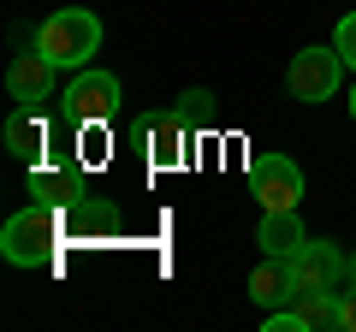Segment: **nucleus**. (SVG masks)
Here are the masks:
<instances>
[{
    "label": "nucleus",
    "instance_id": "f257e3e1",
    "mask_svg": "<svg viewBox=\"0 0 356 332\" xmlns=\"http://www.w3.org/2000/svg\"><path fill=\"white\" fill-rule=\"evenodd\" d=\"M60 238H65V208H48V202H30L24 214L6 219L0 231V256L13 267H48L60 256Z\"/></svg>",
    "mask_w": 356,
    "mask_h": 332
},
{
    "label": "nucleus",
    "instance_id": "f03ea898",
    "mask_svg": "<svg viewBox=\"0 0 356 332\" xmlns=\"http://www.w3.org/2000/svg\"><path fill=\"white\" fill-rule=\"evenodd\" d=\"M36 48L48 53L60 72H83L89 53L102 48V18L83 13V6H65V13H48L36 30Z\"/></svg>",
    "mask_w": 356,
    "mask_h": 332
},
{
    "label": "nucleus",
    "instance_id": "7ed1b4c3",
    "mask_svg": "<svg viewBox=\"0 0 356 332\" xmlns=\"http://www.w3.org/2000/svg\"><path fill=\"white\" fill-rule=\"evenodd\" d=\"M344 72H350V65L339 60V48H321V42H309V48H297L291 53V72H285V83H291V95L297 101H332V95H339V83H344Z\"/></svg>",
    "mask_w": 356,
    "mask_h": 332
},
{
    "label": "nucleus",
    "instance_id": "20e7f679",
    "mask_svg": "<svg viewBox=\"0 0 356 332\" xmlns=\"http://www.w3.org/2000/svg\"><path fill=\"white\" fill-rule=\"evenodd\" d=\"M119 119V77L113 72H77L65 83V125H113Z\"/></svg>",
    "mask_w": 356,
    "mask_h": 332
},
{
    "label": "nucleus",
    "instance_id": "39448f33",
    "mask_svg": "<svg viewBox=\"0 0 356 332\" xmlns=\"http://www.w3.org/2000/svg\"><path fill=\"white\" fill-rule=\"evenodd\" d=\"M125 142L131 149H143L149 154V166H178L184 160V142H191V125H184V119H178V107L172 113H149V119H131L125 125Z\"/></svg>",
    "mask_w": 356,
    "mask_h": 332
},
{
    "label": "nucleus",
    "instance_id": "423d86ee",
    "mask_svg": "<svg viewBox=\"0 0 356 332\" xmlns=\"http://www.w3.org/2000/svg\"><path fill=\"white\" fill-rule=\"evenodd\" d=\"M250 196L261 208H297L303 202V166L291 154H255L250 160Z\"/></svg>",
    "mask_w": 356,
    "mask_h": 332
},
{
    "label": "nucleus",
    "instance_id": "0eeeda50",
    "mask_svg": "<svg viewBox=\"0 0 356 332\" xmlns=\"http://www.w3.org/2000/svg\"><path fill=\"white\" fill-rule=\"evenodd\" d=\"M344 273H350V256H339V243H327V238H309L303 249L291 256L297 291H339Z\"/></svg>",
    "mask_w": 356,
    "mask_h": 332
},
{
    "label": "nucleus",
    "instance_id": "6e6552de",
    "mask_svg": "<svg viewBox=\"0 0 356 332\" xmlns=\"http://www.w3.org/2000/svg\"><path fill=\"white\" fill-rule=\"evenodd\" d=\"M54 72H60V65L48 60V53H18L13 65H6V90H13V101L18 107H42L54 95Z\"/></svg>",
    "mask_w": 356,
    "mask_h": 332
},
{
    "label": "nucleus",
    "instance_id": "1a4fd4ad",
    "mask_svg": "<svg viewBox=\"0 0 356 332\" xmlns=\"http://www.w3.org/2000/svg\"><path fill=\"white\" fill-rule=\"evenodd\" d=\"M6 149H13L24 166L48 160L54 131H48V119H42V107H13V119H6Z\"/></svg>",
    "mask_w": 356,
    "mask_h": 332
},
{
    "label": "nucleus",
    "instance_id": "9d476101",
    "mask_svg": "<svg viewBox=\"0 0 356 332\" xmlns=\"http://www.w3.org/2000/svg\"><path fill=\"white\" fill-rule=\"evenodd\" d=\"M255 243H261V256H280V261H291L297 249L309 243V231H303V219H297V208H261Z\"/></svg>",
    "mask_w": 356,
    "mask_h": 332
},
{
    "label": "nucleus",
    "instance_id": "9b49d317",
    "mask_svg": "<svg viewBox=\"0 0 356 332\" xmlns=\"http://www.w3.org/2000/svg\"><path fill=\"white\" fill-rule=\"evenodd\" d=\"M250 297H255L261 308H285V303H297L291 261H280V256H261V267L250 273Z\"/></svg>",
    "mask_w": 356,
    "mask_h": 332
},
{
    "label": "nucleus",
    "instance_id": "f8f14e48",
    "mask_svg": "<svg viewBox=\"0 0 356 332\" xmlns=\"http://www.w3.org/2000/svg\"><path fill=\"white\" fill-rule=\"evenodd\" d=\"M178 119L191 125V137H208V131H214V95L208 90H184L178 95Z\"/></svg>",
    "mask_w": 356,
    "mask_h": 332
},
{
    "label": "nucleus",
    "instance_id": "ddd939ff",
    "mask_svg": "<svg viewBox=\"0 0 356 332\" xmlns=\"http://www.w3.org/2000/svg\"><path fill=\"white\" fill-rule=\"evenodd\" d=\"M332 48H339V60L356 72V13H344V18H339V30H332Z\"/></svg>",
    "mask_w": 356,
    "mask_h": 332
},
{
    "label": "nucleus",
    "instance_id": "4468645a",
    "mask_svg": "<svg viewBox=\"0 0 356 332\" xmlns=\"http://www.w3.org/2000/svg\"><path fill=\"white\" fill-rule=\"evenodd\" d=\"M350 119H356V83H350Z\"/></svg>",
    "mask_w": 356,
    "mask_h": 332
},
{
    "label": "nucleus",
    "instance_id": "2eb2a0df",
    "mask_svg": "<svg viewBox=\"0 0 356 332\" xmlns=\"http://www.w3.org/2000/svg\"><path fill=\"white\" fill-rule=\"evenodd\" d=\"M350 279H356V256H350Z\"/></svg>",
    "mask_w": 356,
    "mask_h": 332
}]
</instances>
